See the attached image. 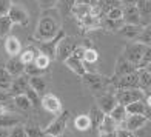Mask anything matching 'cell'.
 Segmentation results:
<instances>
[{
	"label": "cell",
	"instance_id": "cell-13",
	"mask_svg": "<svg viewBox=\"0 0 151 137\" xmlns=\"http://www.w3.org/2000/svg\"><path fill=\"white\" fill-rule=\"evenodd\" d=\"M5 70L11 74L12 79H14V77L22 76V74L25 72V63L19 59V56H17V57H11L8 62H6Z\"/></svg>",
	"mask_w": 151,
	"mask_h": 137
},
{
	"label": "cell",
	"instance_id": "cell-49",
	"mask_svg": "<svg viewBox=\"0 0 151 137\" xmlns=\"http://www.w3.org/2000/svg\"><path fill=\"white\" fill-rule=\"evenodd\" d=\"M0 137H9V129L8 128H0Z\"/></svg>",
	"mask_w": 151,
	"mask_h": 137
},
{
	"label": "cell",
	"instance_id": "cell-19",
	"mask_svg": "<svg viewBox=\"0 0 151 137\" xmlns=\"http://www.w3.org/2000/svg\"><path fill=\"white\" fill-rule=\"evenodd\" d=\"M137 68L133 65V63H129V62L123 57V56H120L119 59H117V62H116V70H114V76H117V77H120V76H123V74H128V72H131V71H136Z\"/></svg>",
	"mask_w": 151,
	"mask_h": 137
},
{
	"label": "cell",
	"instance_id": "cell-5",
	"mask_svg": "<svg viewBox=\"0 0 151 137\" xmlns=\"http://www.w3.org/2000/svg\"><path fill=\"white\" fill-rule=\"evenodd\" d=\"M80 79L91 91H100L109 83V79L100 76V74H97V72H91V71H86Z\"/></svg>",
	"mask_w": 151,
	"mask_h": 137
},
{
	"label": "cell",
	"instance_id": "cell-38",
	"mask_svg": "<svg viewBox=\"0 0 151 137\" xmlns=\"http://www.w3.org/2000/svg\"><path fill=\"white\" fill-rule=\"evenodd\" d=\"M14 103H16V106H17V108L23 109V111H26L28 108H31V106H32V105H31V102H29V99L26 97L25 94L14 95Z\"/></svg>",
	"mask_w": 151,
	"mask_h": 137
},
{
	"label": "cell",
	"instance_id": "cell-6",
	"mask_svg": "<svg viewBox=\"0 0 151 137\" xmlns=\"http://www.w3.org/2000/svg\"><path fill=\"white\" fill-rule=\"evenodd\" d=\"M145 48H147L145 45H142L139 42H131V43L127 45L125 51H123V57L137 68L140 63V59L143 56V52H145Z\"/></svg>",
	"mask_w": 151,
	"mask_h": 137
},
{
	"label": "cell",
	"instance_id": "cell-51",
	"mask_svg": "<svg viewBox=\"0 0 151 137\" xmlns=\"http://www.w3.org/2000/svg\"><path fill=\"white\" fill-rule=\"evenodd\" d=\"M57 137H71V136H70V134H68V133L65 131V133H62V134H60V136H57Z\"/></svg>",
	"mask_w": 151,
	"mask_h": 137
},
{
	"label": "cell",
	"instance_id": "cell-53",
	"mask_svg": "<svg viewBox=\"0 0 151 137\" xmlns=\"http://www.w3.org/2000/svg\"><path fill=\"white\" fill-rule=\"evenodd\" d=\"M3 113H5V108H3V106H2V105H0V115H2V114H3Z\"/></svg>",
	"mask_w": 151,
	"mask_h": 137
},
{
	"label": "cell",
	"instance_id": "cell-7",
	"mask_svg": "<svg viewBox=\"0 0 151 137\" xmlns=\"http://www.w3.org/2000/svg\"><path fill=\"white\" fill-rule=\"evenodd\" d=\"M66 36L63 29H60L57 32V36L51 39V40H46V42H40V46H39V52L45 54V56H48L51 60L56 59V49H57V43L60 42L62 39H63Z\"/></svg>",
	"mask_w": 151,
	"mask_h": 137
},
{
	"label": "cell",
	"instance_id": "cell-26",
	"mask_svg": "<svg viewBox=\"0 0 151 137\" xmlns=\"http://www.w3.org/2000/svg\"><path fill=\"white\" fill-rule=\"evenodd\" d=\"M37 54H39V49H36L34 46H28V48H25V49H22V52L19 54V59L23 62V63H32L34 60H36L37 57Z\"/></svg>",
	"mask_w": 151,
	"mask_h": 137
},
{
	"label": "cell",
	"instance_id": "cell-15",
	"mask_svg": "<svg viewBox=\"0 0 151 137\" xmlns=\"http://www.w3.org/2000/svg\"><path fill=\"white\" fill-rule=\"evenodd\" d=\"M143 31V26L142 25H123L122 28L117 31L122 37H125L128 40H133V42H136L137 39H139L140 32Z\"/></svg>",
	"mask_w": 151,
	"mask_h": 137
},
{
	"label": "cell",
	"instance_id": "cell-18",
	"mask_svg": "<svg viewBox=\"0 0 151 137\" xmlns=\"http://www.w3.org/2000/svg\"><path fill=\"white\" fill-rule=\"evenodd\" d=\"M123 23L125 25H140V16L136 5L123 6Z\"/></svg>",
	"mask_w": 151,
	"mask_h": 137
},
{
	"label": "cell",
	"instance_id": "cell-14",
	"mask_svg": "<svg viewBox=\"0 0 151 137\" xmlns=\"http://www.w3.org/2000/svg\"><path fill=\"white\" fill-rule=\"evenodd\" d=\"M22 43H20V40L14 36H6L5 39V51L8 54L9 57H17L20 52H22Z\"/></svg>",
	"mask_w": 151,
	"mask_h": 137
},
{
	"label": "cell",
	"instance_id": "cell-17",
	"mask_svg": "<svg viewBox=\"0 0 151 137\" xmlns=\"http://www.w3.org/2000/svg\"><path fill=\"white\" fill-rule=\"evenodd\" d=\"M63 63L70 68V70H71L77 77H82V76H83V74L88 71L86 66H85V63H83V60H80V59H77V57H74V56H70V57L63 62Z\"/></svg>",
	"mask_w": 151,
	"mask_h": 137
},
{
	"label": "cell",
	"instance_id": "cell-21",
	"mask_svg": "<svg viewBox=\"0 0 151 137\" xmlns=\"http://www.w3.org/2000/svg\"><path fill=\"white\" fill-rule=\"evenodd\" d=\"M90 120H91V128H94L96 131L99 129V126H100V123L104 122V119H105V113L102 111V109L97 106V105H94L91 109H90Z\"/></svg>",
	"mask_w": 151,
	"mask_h": 137
},
{
	"label": "cell",
	"instance_id": "cell-1",
	"mask_svg": "<svg viewBox=\"0 0 151 137\" xmlns=\"http://www.w3.org/2000/svg\"><path fill=\"white\" fill-rule=\"evenodd\" d=\"M62 28L59 26V20L50 14H43L39 19V23L36 26V32H34V39L37 42H46L57 36V32Z\"/></svg>",
	"mask_w": 151,
	"mask_h": 137
},
{
	"label": "cell",
	"instance_id": "cell-45",
	"mask_svg": "<svg viewBox=\"0 0 151 137\" xmlns=\"http://www.w3.org/2000/svg\"><path fill=\"white\" fill-rule=\"evenodd\" d=\"M57 2L59 0H37V3L42 9H51L54 6H57Z\"/></svg>",
	"mask_w": 151,
	"mask_h": 137
},
{
	"label": "cell",
	"instance_id": "cell-10",
	"mask_svg": "<svg viewBox=\"0 0 151 137\" xmlns=\"http://www.w3.org/2000/svg\"><path fill=\"white\" fill-rule=\"evenodd\" d=\"M147 123H148V120H147V117L143 114H128L127 119L120 123V126L129 129V131L137 133L140 128L145 126Z\"/></svg>",
	"mask_w": 151,
	"mask_h": 137
},
{
	"label": "cell",
	"instance_id": "cell-12",
	"mask_svg": "<svg viewBox=\"0 0 151 137\" xmlns=\"http://www.w3.org/2000/svg\"><path fill=\"white\" fill-rule=\"evenodd\" d=\"M29 88V77L26 74H22L19 77L12 79V83L9 88L11 95H19V94H25V91Z\"/></svg>",
	"mask_w": 151,
	"mask_h": 137
},
{
	"label": "cell",
	"instance_id": "cell-44",
	"mask_svg": "<svg viewBox=\"0 0 151 137\" xmlns=\"http://www.w3.org/2000/svg\"><path fill=\"white\" fill-rule=\"evenodd\" d=\"M11 6H12V0H0V17L8 16Z\"/></svg>",
	"mask_w": 151,
	"mask_h": 137
},
{
	"label": "cell",
	"instance_id": "cell-31",
	"mask_svg": "<svg viewBox=\"0 0 151 137\" xmlns=\"http://www.w3.org/2000/svg\"><path fill=\"white\" fill-rule=\"evenodd\" d=\"M25 131H26V136H28V137H45L43 129L40 128L37 123H34V122L26 123V125H25Z\"/></svg>",
	"mask_w": 151,
	"mask_h": 137
},
{
	"label": "cell",
	"instance_id": "cell-29",
	"mask_svg": "<svg viewBox=\"0 0 151 137\" xmlns=\"http://www.w3.org/2000/svg\"><path fill=\"white\" fill-rule=\"evenodd\" d=\"M29 86L32 88L34 91H37L39 94H43L46 91V80L42 76H36V77H29Z\"/></svg>",
	"mask_w": 151,
	"mask_h": 137
},
{
	"label": "cell",
	"instance_id": "cell-2",
	"mask_svg": "<svg viewBox=\"0 0 151 137\" xmlns=\"http://www.w3.org/2000/svg\"><path fill=\"white\" fill-rule=\"evenodd\" d=\"M68 119H70V113L68 111H62L60 114H57V117L43 129L45 137H57L62 133H65L66 125H68Z\"/></svg>",
	"mask_w": 151,
	"mask_h": 137
},
{
	"label": "cell",
	"instance_id": "cell-32",
	"mask_svg": "<svg viewBox=\"0 0 151 137\" xmlns=\"http://www.w3.org/2000/svg\"><path fill=\"white\" fill-rule=\"evenodd\" d=\"M11 83H12V76L5 70V68H0V91L9 90Z\"/></svg>",
	"mask_w": 151,
	"mask_h": 137
},
{
	"label": "cell",
	"instance_id": "cell-9",
	"mask_svg": "<svg viewBox=\"0 0 151 137\" xmlns=\"http://www.w3.org/2000/svg\"><path fill=\"white\" fill-rule=\"evenodd\" d=\"M8 17L11 19V22L19 26H26L29 23V14L25 8H22L20 5H12L11 9L8 12Z\"/></svg>",
	"mask_w": 151,
	"mask_h": 137
},
{
	"label": "cell",
	"instance_id": "cell-46",
	"mask_svg": "<svg viewBox=\"0 0 151 137\" xmlns=\"http://www.w3.org/2000/svg\"><path fill=\"white\" fill-rule=\"evenodd\" d=\"M116 134H117V137H137L134 131H129V129L122 128V126H119V128H117Z\"/></svg>",
	"mask_w": 151,
	"mask_h": 137
},
{
	"label": "cell",
	"instance_id": "cell-11",
	"mask_svg": "<svg viewBox=\"0 0 151 137\" xmlns=\"http://www.w3.org/2000/svg\"><path fill=\"white\" fill-rule=\"evenodd\" d=\"M136 8L140 16V25L142 26L151 25V0H137Z\"/></svg>",
	"mask_w": 151,
	"mask_h": 137
},
{
	"label": "cell",
	"instance_id": "cell-52",
	"mask_svg": "<svg viewBox=\"0 0 151 137\" xmlns=\"http://www.w3.org/2000/svg\"><path fill=\"white\" fill-rule=\"evenodd\" d=\"M145 70H147L148 72H151V62H150V63H148V65L145 66Z\"/></svg>",
	"mask_w": 151,
	"mask_h": 137
},
{
	"label": "cell",
	"instance_id": "cell-28",
	"mask_svg": "<svg viewBox=\"0 0 151 137\" xmlns=\"http://www.w3.org/2000/svg\"><path fill=\"white\" fill-rule=\"evenodd\" d=\"M20 123V119L17 117V115H12V114H6L3 113L2 115H0V128H8L11 129L12 126H16Z\"/></svg>",
	"mask_w": 151,
	"mask_h": 137
},
{
	"label": "cell",
	"instance_id": "cell-35",
	"mask_svg": "<svg viewBox=\"0 0 151 137\" xmlns=\"http://www.w3.org/2000/svg\"><path fill=\"white\" fill-rule=\"evenodd\" d=\"M74 5H76V0H59L57 2L59 11H60V14H63V16H70L71 14Z\"/></svg>",
	"mask_w": 151,
	"mask_h": 137
},
{
	"label": "cell",
	"instance_id": "cell-36",
	"mask_svg": "<svg viewBox=\"0 0 151 137\" xmlns=\"http://www.w3.org/2000/svg\"><path fill=\"white\" fill-rule=\"evenodd\" d=\"M99 62V52L94 48H86L85 49V56H83V63L86 65H94Z\"/></svg>",
	"mask_w": 151,
	"mask_h": 137
},
{
	"label": "cell",
	"instance_id": "cell-16",
	"mask_svg": "<svg viewBox=\"0 0 151 137\" xmlns=\"http://www.w3.org/2000/svg\"><path fill=\"white\" fill-rule=\"evenodd\" d=\"M117 105V99L114 97V94H102L97 97V106L104 111L105 114H109L113 111V108Z\"/></svg>",
	"mask_w": 151,
	"mask_h": 137
},
{
	"label": "cell",
	"instance_id": "cell-20",
	"mask_svg": "<svg viewBox=\"0 0 151 137\" xmlns=\"http://www.w3.org/2000/svg\"><path fill=\"white\" fill-rule=\"evenodd\" d=\"M100 19L102 17H96L93 14L86 16L85 19L79 20V25H80V29L82 31H93V29H99L100 28Z\"/></svg>",
	"mask_w": 151,
	"mask_h": 137
},
{
	"label": "cell",
	"instance_id": "cell-33",
	"mask_svg": "<svg viewBox=\"0 0 151 137\" xmlns=\"http://www.w3.org/2000/svg\"><path fill=\"white\" fill-rule=\"evenodd\" d=\"M12 26H14V23L11 22V19L8 16H2V17H0V37L9 36Z\"/></svg>",
	"mask_w": 151,
	"mask_h": 137
},
{
	"label": "cell",
	"instance_id": "cell-41",
	"mask_svg": "<svg viewBox=\"0 0 151 137\" xmlns=\"http://www.w3.org/2000/svg\"><path fill=\"white\" fill-rule=\"evenodd\" d=\"M25 95L29 99V102H31V105H32V106H37V105H40V99H42V97H40V94H39L37 91H34L31 86H29L28 90L25 91Z\"/></svg>",
	"mask_w": 151,
	"mask_h": 137
},
{
	"label": "cell",
	"instance_id": "cell-30",
	"mask_svg": "<svg viewBox=\"0 0 151 137\" xmlns=\"http://www.w3.org/2000/svg\"><path fill=\"white\" fill-rule=\"evenodd\" d=\"M108 115H111V119H114V120L120 125V123L127 119L128 113H127V108H125V106L120 105V103H117V105H116V106L113 108V111L109 113Z\"/></svg>",
	"mask_w": 151,
	"mask_h": 137
},
{
	"label": "cell",
	"instance_id": "cell-23",
	"mask_svg": "<svg viewBox=\"0 0 151 137\" xmlns=\"http://www.w3.org/2000/svg\"><path fill=\"white\" fill-rule=\"evenodd\" d=\"M91 9H93V6L91 5H86V3H77L76 2L74 5V8H73V12L71 14L76 17V20H82V19H85L86 16H90L91 14Z\"/></svg>",
	"mask_w": 151,
	"mask_h": 137
},
{
	"label": "cell",
	"instance_id": "cell-8",
	"mask_svg": "<svg viewBox=\"0 0 151 137\" xmlns=\"http://www.w3.org/2000/svg\"><path fill=\"white\" fill-rule=\"evenodd\" d=\"M40 105L45 111L51 113V114H60L63 111V108H62V102L60 99L57 97L56 94H45L42 99H40Z\"/></svg>",
	"mask_w": 151,
	"mask_h": 137
},
{
	"label": "cell",
	"instance_id": "cell-42",
	"mask_svg": "<svg viewBox=\"0 0 151 137\" xmlns=\"http://www.w3.org/2000/svg\"><path fill=\"white\" fill-rule=\"evenodd\" d=\"M9 137H28L26 136V131H25V126H22L20 123L16 126H12L9 129Z\"/></svg>",
	"mask_w": 151,
	"mask_h": 137
},
{
	"label": "cell",
	"instance_id": "cell-48",
	"mask_svg": "<svg viewBox=\"0 0 151 137\" xmlns=\"http://www.w3.org/2000/svg\"><path fill=\"white\" fill-rule=\"evenodd\" d=\"M119 2H120L123 6H129V5H136L137 0H119Z\"/></svg>",
	"mask_w": 151,
	"mask_h": 137
},
{
	"label": "cell",
	"instance_id": "cell-39",
	"mask_svg": "<svg viewBox=\"0 0 151 137\" xmlns=\"http://www.w3.org/2000/svg\"><path fill=\"white\" fill-rule=\"evenodd\" d=\"M23 74H26L28 77H36V76H42L43 71L40 70V68H37V65L32 62V63H26L25 65V72Z\"/></svg>",
	"mask_w": 151,
	"mask_h": 137
},
{
	"label": "cell",
	"instance_id": "cell-4",
	"mask_svg": "<svg viewBox=\"0 0 151 137\" xmlns=\"http://www.w3.org/2000/svg\"><path fill=\"white\" fill-rule=\"evenodd\" d=\"M80 43L76 40L74 37H70V36H65L63 39L57 43V49H56V59L60 60V62H65L70 56H73V52L76 51Z\"/></svg>",
	"mask_w": 151,
	"mask_h": 137
},
{
	"label": "cell",
	"instance_id": "cell-47",
	"mask_svg": "<svg viewBox=\"0 0 151 137\" xmlns=\"http://www.w3.org/2000/svg\"><path fill=\"white\" fill-rule=\"evenodd\" d=\"M143 115L147 117L148 122H151V106H147V108H145V113H143Z\"/></svg>",
	"mask_w": 151,
	"mask_h": 137
},
{
	"label": "cell",
	"instance_id": "cell-40",
	"mask_svg": "<svg viewBox=\"0 0 151 137\" xmlns=\"http://www.w3.org/2000/svg\"><path fill=\"white\" fill-rule=\"evenodd\" d=\"M102 17H108V19H113V20H122L123 19V6H117V8H113L106 11Z\"/></svg>",
	"mask_w": 151,
	"mask_h": 137
},
{
	"label": "cell",
	"instance_id": "cell-24",
	"mask_svg": "<svg viewBox=\"0 0 151 137\" xmlns=\"http://www.w3.org/2000/svg\"><path fill=\"white\" fill-rule=\"evenodd\" d=\"M123 25H125L123 23V19L122 20H113V19H108V17L100 19V28H104L106 31H111V32H117Z\"/></svg>",
	"mask_w": 151,
	"mask_h": 137
},
{
	"label": "cell",
	"instance_id": "cell-54",
	"mask_svg": "<svg viewBox=\"0 0 151 137\" xmlns=\"http://www.w3.org/2000/svg\"><path fill=\"white\" fill-rule=\"evenodd\" d=\"M0 60H2V56H0Z\"/></svg>",
	"mask_w": 151,
	"mask_h": 137
},
{
	"label": "cell",
	"instance_id": "cell-34",
	"mask_svg": "<svg viewBox=\"0 0 151 137\" xmlns=\"http://www.w3.org/2000/svg\"><path fill=\"white\" fill-rule=\"evenodd\" d=\"M127 108V113L128 114H143L145 113V108H147V103L143 100H137V102H133L125 106Z\"/></svg>",
	"mask_w": 151,
	"mask_h": 137
},
{
	"label": "cell",
	"instance_id": "cell-37",
	"mask_svg": "<svg viewBox=\"0 0 151 137\" xmlns=\"http://www.w3.org/2000/svg\"><path fill=\"white\" fill-rule=\"evenodd\" d=\"M51 62H52V60L48 57V56H45V54H42V52H39L37 57H36V60H34V63H36L37 68H40L42 71H46L48 68H50Z\"/></svg>",
	"mask_w": 151,
	"mask_h": 137
},
{
	"label": "cell",
	"instance_id": "cell-50",
	"mask_svg": "<svg viewBox=\"0 0 151 137\" xmlns=\"http://www.w3.org/2000/svg\"><path fill=\"white\" fill-rule=\"evenodd\" d=\"M99 137H117L116 133H108V134H99Z\"/></svg>",
	"mask_w": 151,
	"mask_h": 137
},
{
	"label": "cell",
	"instance_id": "cell-43",
	"mask_svg": "<svg viewBox=\"0 0 151 137\" xmlns=\"http://www.w3.org/2000/svg\"><path fill=\"white\" fill-rule=\"evenodd\" d=\"M150 62H151V46H147L145 52H143V56L140 59V63H139V66H137V70H139V68H145Z\"/></svg>",
	"mask_w": 151,
	"mask_h": 137
},
{
	"label": "cell",
	"instance_id": "cell-27",
	"mask_svg": "<svg viewBox=\"0 0 151 137\" xmlns=\"http://www.w3.org/2000/svg\"><path fill=\"white\" fill-rule=\"evenodd\" d=\"M74 126L79 131H88L91 128V120L88 114H79L77 117L74 119Z\"/></svg>",
	"mask_w": 151,
	"mask_h": 137
},
{
	"label": "cell",
	"instance_id": "cell-3",
	"mask_svg": "<svg viewBox=\"0 0 151 137\" xmlns=\"http://www.w3.org/2000/svg\"><path fill=\"white\" fill-rule=\"evenodd\" d=\"M114 97L117 99V103L127 106L133 102L137 100H143L145 99V93L140 88H127V90H116Z\"/></svg>",
	"mask_w": 151,
	"mask_h": 137
},
{
	"label": "cell",
	"instance_id": "cell-22",
	"mask_svg": "<svg viewBox=\"0 0 151 137\" xmlns=\"http://www.w3.org/2000/svg\"><path fill=\"white\" fill-rule=\"evenodd\" d=\"M117 128H119V123L116 122L114 119H111V115H105V119L104 122L100 123V126H99V134H108V133H116L117 131Z\"/></svg>",
	"mask_w": 151,
	"mask_h": 137
},
{
	"label": "cell",
	"instance_id": "cell-25",
	"mask_svg": "<svg viewBox=\"0 0 151 137\" xmlns=\"http://www.w3.org/2000/svg\"><path fill=\"white\" fill-rule=\"evenodd\" d=\"M137 72H139V88L143 93L150 91L151 90V72H148L145 68H139Z\"/></svg>",
	"mask_w": 151,
	"mask_h": 137
}]
</instances>
